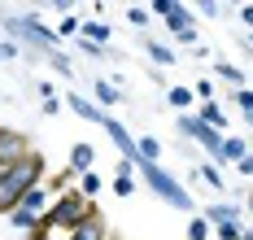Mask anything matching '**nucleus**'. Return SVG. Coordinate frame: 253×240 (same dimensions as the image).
<instances>
[{
	"label": "nucleus",
	"mask_w": 253,
	"mask_h": 240,
	"mask_svg": "<svg viewBox=\"0 0 253 240\" xmlns=\"http://www.w3.org/2000/svg\"><path fill=\"white\" fill-rule=\"evenodd\" d=\"M236 218H240V205H231V201H214V205L205 210V223H214V227L236 223Z\"/></svg>",
	"instance_id": "nucleus-11"
},
{
	"label": "nucleus",
	"mask_w": 253,
	"mask_h": 240,
	"mask_svg": "<svg viewBox=\"0 0 253 240\" xmlns=\"http://www.w3.org/2000/svg\"><path fill=\"white\" fill-rule=\"evenodd\" d=\"M61 105H66L61 96H44V114H61Z\"/></svg>",
	"instance_id": "nucleus-31"
},
{
	"label": "nucleus",
	"mask_w": 253,
	"mask_h": 240,
	"mask_svg": "<svg viewBox=\"0 0 253 240\" xmlns=\"http://www.w3.org/2000/svg\"><path fill=\"white\" fill-rule=\"evenodd\" d=\"M40 179H44V158H40V153L4 166V170H0V214H9L31 188H40Z\"/></svg>",
	"instance_id": "nucleus-1"
},
{
	"label": "nucleus",
	"mask_w": 253,
	"mask_h": 240,
	"mask_svg": "<svg viewBox=\"0 0 253 240\" xmlns=\"http://www.w3.org/2000/svg\"><path fill=\"white\" fill-rule=\"evenodd\" d=\"M149 9H140V4H135V9H126V22H131V27H149Z\"/></svg>",
	"instance_id": "nucleus-28"
},
{
	"label": "nucleus",
	"mask_w": 253,
	"mask_h": 240,
	"mask_svg": "<svg viewBox=\"0 0 253 240\" xmlns=\"http://www.w3.org/2000/svg\"><path fill=\"white\" fill-rule=\"evenodd\" d=\"M240 240H253V227H249V232H245V236H240Z\"/></svg>",
	"instance_id": "nucleus-34"
},
{
	"label": "nucleus",
	"mask_w": 253,
	"mask_h": 240,
	"mask_svg": "<svg viewBox=\"0 0 253 240\" xmlns=\"http://www.w3.org/2000/svg\"><path fill=\"white\" fill-rule=\"evenodd\" d=\"M66 240H109V232H105V218H101V214L83 218V223H79V227H75Z\"/></svg>",
	"instance_id": "nucleus-9"
},
{
	"label": "nucleus",
	"mask_w": 253,
	"mask_h": 240,
	"mask_svg": "<svg viewBox=\"0 0 253 240\" xmlns=\"http://www.w3.org/2000/svg\"><path fill=\"white\" fill-rule=\"evenodd\" d=\"M79 192H83V197L92 201V197L101 192V175H96V170H87V175H79Z\"/></svg>",
	"instance_id": "nucleus-22"
},
{
	"label": "nucleus",
	"mask_w": 253,
	"mask_h": 240,
	"mask_svg": "<svg viewBox=\"0 0 253 240\" xmlns=\"http://www.w3.org/2000/svg\"><path fill=\"white\" fill-rule=\"evenodd\" d=\"M210 236V223H205V218H192V223H188V240H205Z\"/></svg>",
	"instance_id": "nucleus-27"
},
{
	"label": "nucleus",
	"mask_w": 253,
	"mask_h": 240,
	"mask_svg": "<svg viewBox=\"0 0 253 240\" xmlns=\"http://www.w3.org/2000/svg\"><path fill=\"white\" fill-rule=\"evenodd\" d=\"M44 214H48V192H44V184H40V188H31L22 201L9 210V227H18V232H35Z\"/></svg>",
	"instance_id": "nucleus-3"
},
{
	"label": "nucleus",
	"mask_w": 253,
	"mask_h": 240,
	"mask_svg": "<svg viewBox=\"0 0 253 240\" xmlns=\"http://www.w3.org/2000/svg\"><path fill=\"white\" fill-rule=\"evenodd\" d=\"M179 135H192V140H197V144H201L205 153H210V158L218 161V149H223V135L214 131V127H205L201 118H197V114H179Z\"/></svg>",
	"instance_id": "nucleus-4"
},
{
	"label": "nucleus",
	"mask_w": 253,
	"mask_h": 240,
	"mask_svg": "<svg viewBox=\"0 0 253 240\" xmlns=\"http://www.w3.org/2000/svg\"><path fill=\"white\" fill-rule=\"evenodd\" d=\"M87 170H92V144L79 140L75 149H70V175H87Z\"/></svg>",
	"instance_id": "nucleus-14"
},
{
	"label": "nucleus",
	"mask_w": 253,
	"mask_h": 240,
	"mask_svg": "<svg viewBox=\"0 0 253 240\" xmlns=\"http://www.w3.org/2000/svg\"><path fill=\"white\" fill-rule=\"evenodd\" d=\"M197 118H201L205 127H214L218 135L227 131V114L218 109V101H201V105H197Z\"/></svg>",
	"instance_id": "nucleus-10"
},
{
	"label": "nucleus",
	"mask_w": 253,
	"mask_h": 240,
	"mask_svg": "<svg viewBox=\"0 0 253 240\" xmlns=\"http://www.w3.org/2000/svg\"><path fill=\"white\" fill-rule=\"evenodd\" d=\"M192 92H197V101H214V83H210V79H201Z\"/></svg>",
	"instance_id": "nucleus-29"
},
{
	"label": "nucleus",
	"mask_w": 253,
	"mask_h": 240,
	"mask_svg": "<svg viewBox=\"0 0 253 240\" xmlns=\"http://www.w3.org/2000/svg\"><path fill=\"white\" fill-rule=\"evenodd\" d=\"M79 27H83V18H75V13H61V22H57V35L66 40V35H79Z\"/></svg>",
	"instance_id": "nucleus-23"
},
{
	"label": "nucleus",
	"mask_w": 253,
	"mask_h": 240,
	"mask_svg": "<svg viewBox=\"0 0 253 240\" xmlns=\"http://www.w3.org/2000/svg\"><path fill=\"white\" fill-rule=\"evenodd\" d=\"M166 27L175 31V40H183V44H197V18H192V9L175 4V13L166 18Z\"/></svg>",
	"instance_id": "nucleus-7"
},
{
	"label": "nucleus",
	"mask_w": 253,
	"mask_h": 240,
	"mask_svg": "<svg viewBox=\"0 0 253 240\" xmlns=\"http://www.w3.org/2000/svg\"><path fill=\"white\" fill-rule=\"evenodd\" d=\"M66 109H75L79 118H87V122H96V127L105 122V109L96 105V101H87V96H79V92H66Z\"/></svg>",
	"instance_id": "nucleus-8"
},
{
	"label": "nucleus",
	"mask_w": 253,
	"mask_h": 240,
	"mask_svg": "<svg viewBox=\"0 0 253 240\" xmlns=\"http://www.w3.org/2000/svg\"><path fill=\"white\" fill-rule=\"evenodd\" d=\"M249 48H253V35H249Z\"/></svg>",
	"instance_id": "nucleus-36"
},
{
	"label": "nucleus",
	"mask_w": 253,
	"mask_h": 240,
	"mask_svg": "<svg viewBox=\"0 0 253 240\" xmlns=\"http://www.w3.org/2000/svg\"><path fill=\"white\" fill-rule=\"evenodd\" d=\"M114 192H118V197H131V192H135V161H123V166H118Z\"/></svg>",
	"instance_id": "nucleus-15"
},
{
	"label": "nucleus",
	"mask_w": 253,
	"mask_h": 240,
	"mask_svg": "<svg viewBox=\"0 0 253 240\" xmlns=\"http://www.w3.org/2000/svg\"><path fill=\"white\" fill-rule=\"evenodd\" d=\"M22 53V48H18V44H13V40H4V44H0V61H13V57Z\"/></svg>",
	"instance_id": "nucleus-30"
},
{
	"label": "nucleus",
	"mask_w": 253,
	"mask_h": 240,
	"mask_svg": "<svg viewBox=\"0 0 253 240\" xmlns=\"http://www.w3.org/2000/svg\"><path fill=\"white\" fill-rule=\"evenodd\" d=\"M144 53H149L157 66H175V48H166V44L153 40V35H144Z\"/></svg>",
	"instance_id": "nucleus-17"
},
{
	"label": "nucleus",
	"mask_w": 253,
	"mask_h": 240,
	"mask_svg": "<svg viewBox=\"0 0 253 240\" xmlns=\"http://www.w3.org/2000/svg\"><path fill=\"white\" fill-rule=\"evenodd\" d=\"M48 61L57 66V70H70V57H66V53H48Z\"/></svg>",
	"instance_id": "nucleus-32"
},
{
	"label": "nucleus",
	"mask_w": 253,
	"mask_h": 240,
	"mask_svg": "<svg viewBox=\"0 0 253 240\" xmlns=\"http://www.w3.org/2000/svg\"><path fill=\"white\" fill-rule=\"evenodd\" d=\"M214 75H218L223 83H231L236 92L245 87V70H240V66H231V61H218V70H214Z\"/></svg>",
	"instance_id": "nucleus-19"
},
{
	"label": "nucleus",
	"mask_w": 253,
	"mask_h": 240,
	"mask_svg": "<svg viewBox=\"0 0 253 240\" xmlns=\"http://www.w3.org/2000/svg\"><path fill=\"white\" fill-rule=\"evenodd\" d=\"M149 13L153 18H170L175 13V0H149Z\"/></svg>",
	"instance_id": "nucleus-26"
},
{
	"label": "nucleus",
	"mask_w": 253,
	"mask_h": 240,
	"mask_svg": "<svg viewBox=\"0 0 253 240\" xmlns=\"http://www.w3.org/2000/svg\"><path fill=\"white\" fill-rule=\"evenodd\" d=\"M236 170H240V175H253V153H245V158L236 161Z\"/></svg>",
	"instance_id": "nucleus-33"
},
{
	"label": "nucleus",
	"mask_w": 253,
	"mask_h": 240,
	"mask_svg": "<svg viewBox=\"0 0 253 240\" xmlns=\"http://www.w3.org/2000/svg\"><path fill=\"white\" fill-rule=\"evenodd\" d=\"M31 158V140L22 131H9V127H0V170L4 166H13V161Z\"/></svg>",
	"instance_id": "nucleus-5"
},
{
	"label": "nucleus",
	"mask_w": 253,
	"mask_h": 240,
	"mask_svg": "<svg viewBox=\"0 0 253 240\" xmlns=\"http://www.w3.org/2000/svg\"><path fill=\"white\" fill-rule=\"evenodd\" d=\"M105 131H109V140H114V149L123 153V161H140V153H135V140H131V131H126L123 122L114 118V114H105V122H101Z\"/></svg>",
	"instance_id": "nucleus-6"
},
{
	"label": "nucleus",
	"mask_w": 253,
	"mask_h": 240,
	"mask_svg": "<svg viewBox=\"0 0 253 240\" xmlns=\"http://www.w3.org/2000/svg\"><path fill=\"white\" fill-rule=\"evenodd\" d=\"M245 232H249V227H245V223L236 218V223H223V227H218V240H240Z\"/></svg>",
	"instance_id": "nucleus-25"
},
{
	"label": "nucleus",
	"mask_w": 253,
	"mask_h": 240,
	"mask_svg": "<svg viewBox=\"0 0 253 240\" xmlns=\"http://www.w3.org/2000/svg\"><path fill=\"white\" fill-rule=\"evenodd\" d=\"M118 101H123V92H118L109 79H96V105L109 109V105H118Z\"/></svg>",
	"instance_id": "nucleus-18"
},
{
	"label": "nucleus",
	"mask_w": 253,
	"mask_h": 240,
	"mask_svg": "<svg viewBox=\"0 0 253 240\" xmlns=\"http://www.w3.org/2000/svg\"><path fill=\"white\" fill-rule=\"evenodd\" d=\"M135 179L149 188L153 197H162L166 205H175V210H183V214L192 210V192L179 184L175 175H166V170H162L157 161H135Z\"/></svg>",
	"instance_id": "nucleus-2"
},
{
	"label": "nucleus",
	"mask_w": 253,
	"mask_h": 240,
	"mask_svg": "<svg viewBox=\"0 0 253 240\" xmlns=\"http://www.w3.org/2000/svg\"><path fill=\"white\" fill-rule=\"evenodd\" d=\"M166 101H170L175 109H192L197 105V92H192L188 83H175V87H166Z\"/></svg>",
	"instance_id": "nucleus-16"
},
{
	"label": "nucleus",
	"mask_w": 253,
	"mask_h": 240,
	"mask_svg": "<svg viewBox=\"0 0 253 240\" xmlns=\"http://www.w3.org/2000/svg\"><path fill=\"white\" fill-rule=\"evenodd\" d=\"M245 153H249V144H245L240 135H223V149H218V166H223V161H231V166H236V161L245 158Z\"/></svg>",
	"instance_id": "nucleus-12"
},
{
	"label": "nucleus",
	"mask_w": 253,
	"mask_h": 240,
	"mask_svg": "<svg viewBox=\"0 0 253 240\" xmlns=\"http://www.w3.org/2000/svg\"><path fill=\"white\" fill-rule=\"evenodd\" d=\"M135 153H140V161H157V153H162V140L140 135V140H135Z\"/></svg>",
	"instance_id": "nucleus-20"
},
{
	"label": "nucleus",
	"mask_w": 253,
	"mask_h": 240,
	"mask_svg": "<svg viewBox=\"0 0 253 240\" xmlns=\"http://www.w3.org/2000/svg\"><path fill=\"white\" fill-rule=\"evenodd\" d=\"M79 35H83V40H92V44H105V40H114L109 22H101V18H87V22L79 27ZM105 48H109V44H105Z\"/></svg>",
	"instance_id": "nucleus-13"
},
{
	"label": "nucleus",
	"mask_w": 253,
	"mask_h": 240,
	"mask_svg": "<svg viewBox=\"0 0 253 240\" xmlns=\"http://www.w3.org/2000/svg\"><path fill=\"white\" fill-rule=\"evenodd\" d=\"M75 44H79V53H87V57H109V53H114V48H105V44H92V40H83V35H79Z\"/></svg>",
	"instance_id": "nucleus-24"
},
{
	"label": "nucleus",
	"mask_w": 253,
	"mask_h": 240,
	"mask_svg": "<svg viewBox=\"0 0 253 240\" xmlns=\"http://www.w3.org/2000/svg\"><path fill=\"white\" fill-rule=\"evenodd\" d=\"M249 214H253V188H249Z\"/></svg>",
	"instance_id": "nucleus-35"
},
{
	"label": "nucleus",
	"mask_w": 253,
	"mask_h": 240,
	"mask_svg": "<svg viewBox=\"0 0 253 240\" xmlns=\"http://www.w3.org/2000/svg\"><path fill=\"white\" fill-rule=\"evenodd\" d=\"M201 179H205V184H210V188H218V192L227 188V179H223V170H218L214 161H201Z\"/></svg>",
	"instance_id": "nucleus-21"
}]
</instances>
